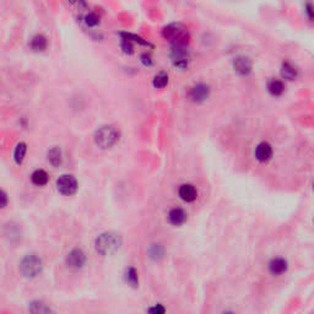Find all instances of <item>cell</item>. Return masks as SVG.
I'll use <instances>...</instances> for the list:
<instances>
[{
    "mask_svg": "<svg viewBox=\"0 0 314 314\" xmlns=\"http://www.w3.org/2000/svg\"><path fill=\"white\" fill-rule=\"evenodd\" d=\"M47 157H48V161H49V163L53 166V167H58V166L62 165L63 162L62 150H60L58 146L52 147V149L48 151Z\"/></svg>",
    "mask_w": 314,
    "mask_h": 314,
    "instance_id": "cell-17",
    "label": "cell"
},
{
    "mask_svg": "<svg viewBox=\"0 0 314 314\" xmlns=\"http://www.w3.org/2000/svg\"><path fill=\"white\" fill-rule=\"evenodd\" d=\"M30 48L32 52H36V53H42L45 52V49H47L48 47V40L45 36L41 35V33H38V35H35L32 38H31L30 41Z\"/></svg>",
    "mask_w": 314,
    "mask_h": 314,
    "instance_id": "cell-15",
    "label": "cell"
},
{
    "mask_svg": "<svg viewBox=\"0 0 314 314\" xmlns=\"http://www.w3.org/2000/svg\"><path fill=\"white\" fill-rule=\"evenodd\" d=\"M168 222L173 226H180L187 221V214L180 207H175L168 212Z\"/></svg>",
    "mask_w": 314,
    "mask_h": 314,
    "instance_id": "cell-16",
    "label": "cell"
},
{
    "mask_svg": "<svg viewBox=\"0 0 314 314\" xmlns=\"http://www.w3.org/2000/svg\"><path fill=\"white\" fill-rule=\"evenodd\" d=\"M125 280H127L128 284L132 287H134V289H136V287L139 286V274H137L135 268H128L127 271H125Z\"/></svg>",
    "mask_w": 314,
    "mask_h": 314,
    "instance_id": "cell-23",
    "label": "cell"
},
{
    "mask_svg": "<svg viewBox=\"0 0 314 314\" xmlns=\"http://www.w3.org/2000/svg\"><path fill=\"white\" fill-rule=\"evenodd\" d=\"M171 60H172V64L177 69L187 70L190 64V53L188 50V45H176V47H172Z\"/></svg>",
    "mask_w": 314,
    "mask_h": 314,
    "instance_id": "cell-5",
    "label": "cell"
},
{
    "mask_svg": "<svg viewBox=\"0 0 314 314\" xmlns=\"http://www.w3.org/2000/svg\"><path fill=\"white\" fill-rule=\"evenodd\" d=\"M168 81H170V79H168L167 72L160 71L152 79V86L155 89H165L168 85Z\"/></svg>",
    "mask_w": 314,
    "mask_h": 314,
    "instance_id": "cell-21",
    "label": "cell"
},
{
    "mask_svg": "<svg viewBox=\"0 0 314 314\" xmlns=\"http://www.w3.org/2000/svg\"><path fill=\"white\" fill-rule=\"evenodd\" d=\"M43 268L42 259L37 254H27L20 263V271L26 277H36Z\"/></svg>",
    "mask_w": 314,
    "mask_h": 314,
    "instance_id": "cell-4",
    "label": "cell"
},
{
    "mask_svg": "<svg viewBox=\"0 0 314 314\" xmlns=\"http://www.w3.org/2000/svg\"><path fill=\"white\" fill-rule=\"evenodd\" d=\"M287 269H289V264H287V260L284 259V258H274L272 260H270L269 271L274 276H280V275L285 274Z\"/></svg>",
    "mask_w": 314,
    "mask_h": 314,
    "instance_id": "cell-13",
    "label": "cell"
},
{
    "mask_svg": "<svg viewBox=\"0 0 314 314\" xmlns=\"http://www.w3.org/2000/svg\"><path fill=\"white\" fill-rule=\"evenodd\" d=\"M304 15L309 22L314 23V3L312 0H307L304 3Z\"/></svg>",
    "mask_w": 314,
    "mask_h": 314,
    "instance_id": "cell-26",
    "label": "cell"
},
{
    "mask_svg": "<svg viewBox=\"0 0 314 314\" xmlns=\"http://www.w3.org/2000/svg\"><path fill=\"white\" fill-rule=\"evenodd\" d=\"M254 156L259 162H268V161L271 160L272 157V146L268 141L260 142V144H258V146L255 147Z\"/></svg>",
    "mask_w": 314,
    "mask_h": 314,
    "instance_id": "cell-10",
    "label": "cell"
},
{
    "mask_svg": "<svg viewBox=\"0 0 314 314\" xmlns=\"http://www.w3.org/2000/svg\"><path fill=\"white\" fill-rule=\"evenodd\" d=\"M70 3H81V4H85V1H84V0H69Z\"/></svg>",
    "mask_w": 314,
    "mask_h": 314,
    "instance_id": "cell-31",
    "label": "cell"
},
{
    "mask_svg": "<svg viewBox=\"0 0 314 314\" xmlns=\"http://www.w3.org/2000/svg\"><path fill=\"white\" fill-rule=\"evenodd\" d=\"M119 36L122 40H128L132 41L133 43H137L140 45H144V47H152V45L150 42H147L146 40L141 37V36L136 35V33H130V32H119Z\"/></svg>",
    "mask_w": 314,
    "mask_h": 314,
    "instance_id": "cell-18",
    "label": "cell"
},
{
    "mask_svg": "<svg viewBox=\"0 0 314 314\" xmlns=\"http://www.w3.org/2000/svg\"><path fill=\"white\" fill-rule=\"evenodd\" d=\"M86 263V255L81 249H72L67 257V265L71 269H80Z\"/></svg>",
    "mask_w": 314,
    "mask_h": 314,
    "instance_id": "cell-9",
    "label": "cell"
},
{
    "mask_svg": "<svg viewBox=\"0 0 314 314\" xmlns=\"http://www.w3.org/2000/svg\"><path fill=\"white\" fill-rule=\"evenodd\" d=\"M1 199H3V202H1V207H5L6 204H8V195H6L5 192H1Z\"/></svg>",
    "mask_w": 314,
    "mask_h": 314,
    "instance_id": "cell-30",
    "label": "cell"
},
{
    "mask_svg": "<svg viewBox=\"0 0 314 314\" xmlns=\"http://www.w3.org/2000/svg\"><path fill=\"white\" fill-rule=\"evenodd\" d=\"M84 21H85V25L88 27H96V26L100 25V16L96 13H89L85 15Z\"/></svg>",
    "mask_w": 314,
    "mask_h": 314,
    "instance_id": "cell-25",
    "label": "cell"
},
{
    "mask_svg": "<svg viewBox=\"0 0 314 314\" xmlns=\"http://www.w3.org/2000/svg\"><path fill=\"white\" fill-rule=\"evenodd\" d=\"M77 187L79 185H77L76 178L71 175H63L57 180L58 192L63 195H67V197L75 194L77 190Z\"/></svg>",
    "mask_w": 314,
    "mask_h": 314,
    "instance_id": "cell-6",
    "label": "cell"
},
{
    "mask_svg": "<svg viewBox=\"0 0 314 314\" xmlns=\"http://www.w3.org/2000/svg\"><path fill=\"white\" fill-rule=\"evenodd\" d=\"M26 151H27V146H26L25 142H19L16 145L15 150H14V161L16 162V165H21L25 160Z\"/></svg>",
    "mask_w": 314,
    "mask_h": 314,
    "instance_id": "cell-20",
    "label": "cell"
},
{
    "mask_svg": "<svg viewBox=\"0 0 314 314\" xmlns=\"http://www.w3.org/2000/svg\"><path fill=\"white\" fill-rule=\"evenodd\" d=\"M140 62L142 63L144 67H152V65H154L152 58L149 53H142V54L140 55Z\"/></svg>",
    "mask_w": 314,
    "mask_h": 314,
    "instance_id": "cell-28",
    "label": "cell"
},
{
    "mask_svg": "<svg viewBox=\"0 0 314 314\" xmlns=\"http://www.w3.org/2000/svg\"><path fill=\"white\" fill-rule=\"evenodd\" d=\"M210 93H211L210 86L205 83H199L190 88L189 98L194 103H202L210 97Z\"/></svg>",
    "mask_w": 314,
    "mask_h": 314,
    "instance_id": "cell-8",
    "label": "cell"
},
{
    "mask_svg": "<svg viewBox=\"0 0 314 314\" xmlns=\"http://www.w3.org/2000/svg\"><path fill=\"white\" fill-rule=\"evenodd\" d=\"M147 254H149V258L152 260H160L163 258V254H165V249L161 245H151L147 249Z\"/></svg>",
    "mask_w": 314,
    "mask_h": 314,
    "instance_id": "cell-22",
    "label": "cell"
},
{
    "mask_svg": "<svg viewBox=\"0 0 314 314\" xmlns=\"http://www.w3.org/2000/svg\"><path fill=\"white\" fill-rule=\"evenodd\" d=\"M280 74L285 81H294L298 77V69L290 60H284L280 67Z\"/></svg>",
    "mask_w": 314,
    "mask_h": 314,
    "instance_id": "cell-11",
    "label": "cell"
},
{
    "mask_svg": "<svg viewBox=\"0 0 314 314\" xmlns=\"http://www.w3.org/2000/svg\"><path fill=\"white\" fill-rule=\"evenodd\" d=\"M166 309L163 308L162 304H156L155 307H152V308H149L147 309V312H150V313H165Z\"/></svg>",
    "mask_w": 314,
    "mask_h": 314,
    "instance_id": "cell-29",
    "label": "cell"
},
{
    "mask_svg": "<svg viewBox=\"0 0 314 314\" xmlns=\"http://www.w3.org/2000/svg\"><path fill=\"white\" fill-rule=\"evenodd\" d=\"M120 48H122L123 53H125L127 55L134 54V45H133L132 41L122 40L120 41Z\"/></svg>",
    "mask_w": 314,
    "mask_h": 314,
    "instance_id": "cell-27",
    "label": "cell"
},
{
    "mask_svg": "<svg viewBox=\"0 0 314 314\" xmlns=\"http://www.w3.org/2000/svg\"><path fill=\"white\" fill-rule=\"evenodd\" d=\"M163 40L170 42L172 47L176 45H188L190 41V32L182 22H171L161 31Z\"/></svg>",
    "mask_w": 314,
    "mask_h": 314,
    "instance_id": "cell-1",
    "label": "cell"
},
{
    "mask_svg": "<svg viewBox=\"0 0 314 314\" xmlns=\"http://www.w3.org/2000/svg\"><path fill=\"white\" fill-rule=\"evenodd\" d=\"M119 130L114 125H102L95 133L96 145L101 149H111L119 141Z\"/></svg>",
    "mask_w": 314,
    "mask_h": 314,
    "instance_id": "cell-3",
    "label": "cell"
},
{
    "mask_svg": "<svg viewBox=\"0 0 314 314\" xmlns=\"http://www.w3.org/2000/svg\"><path fill=\"white\" fill-rule=\"evenodd\" d=\"M178 194H179V198L183 200V202H193L195 199H197L198 190L193 184L185 183V184H182L179 187V189H178Z\"/></svg>",
    "mask_w": 314,
    "mask_h": 314,
    "instance_id": "cell-14",
    "label": "cell"
},
{
    "mask_svg": "<svg viewBox=\"0 0 314 314\" xmlns=\"http://www.w3.org/2000/svg\"><path fill=\"white\" fill-rule=\"evenodd\" d=\"M232 67L240 76H249L253 71V62L249 57L238 55L232 60Z\"/></svg>",
    "mask_w": 314,
    "mask_h": 314,
    "instance_id": "cell-7",
    "label": "cell"
},
{
    "mask_svg": "<svg viewBox=\"0 0 314 314\" xmlns=\"http://www.w3.org/2000/svg\"><path fill=\"white\" fill-rule=\"evenodd\" d=\"M31 180H32L33 184L37 185V187H43V185L47 184L48 180H49V176H48V173L45 172V171L37 170L31 176Z\"/></svg>",
    "mask_w": 314,
    "mask_h": 314,
    "instance_id": "cell-19",
    "label": "cell"
},
{
    "mask_svg": "<svg viewBox=\"0 0 314 314\" xmlns=\"http://www.w3.org/2000/svg\"><path fill=\"white\" fill-rule=\"evenodd\" d=\"M28 309H30L32 313H49V312H52V309H50L47 304H45L41 301L31 302L30 306H28Z\"/></svg>",
    "mask_w": 314,
    "mask_h": 314,
    "instance_id": "cell-24",
    "label": "cell"
},
{
    "mask_svg": "<svg viewBox=\"0 0 314 314\" xmlns=\"http://www.w3.org/2000/svg\"><path fill=\"white\" fill-rule=\"evenodd\" d=\"M313 188H314V184H313Z\"/></svg>",
    "mask_w": 314,
    "mask_h": 314,
    "instance_id": "cell-32",
    "label": "cell"
},
{
    "mask_svg": "<svg viewBox=\"0 0 314 314\" xmlns=\"http://www.w3.org/2000/svg\"><path fill=\"white\" fill-rule=\"evenodd\" d=\"M267 90L272 97H281L285 93V91H286V86H285V83L282 80L271 77L267 84Z\"/></svg>",
    "mask_w": 314,
    "mask_h": 314,
    "instance_id": "cell-12",
    "label": "cell"
},
{
    "mask_svg": "<svg viewBox=\"0 0 314 314\" xmlns=\"http://www.w3.org/2000/svg\"><path fill=\"white\" fill-rule=\"evenodd\" d=\"M122 246V237L115 232H105L95 241L96 252L101 255H111Z\"/></svg>",
    "mask_w": 314,
    "mask_h": 314,
    "instance_id": "cell-2",
    "label": "cell"
}]
</instances>
